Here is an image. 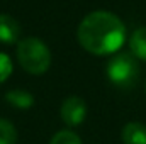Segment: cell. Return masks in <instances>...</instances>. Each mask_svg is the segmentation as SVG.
<instances>
[{"instance_id": "6da1fadb", "label": "cell", "mask_w": 146, "mask_h": 144, "mask_svg": "<svg viewBox=\"0 0 146 144\" xmlns=\"http://www.w3.org/2000/svg\"><path fill=\"white\" fill-rule=\"evenodd\" d=\"M78 42L92 54H112L126 41V27L122 20L106 10L88 14L78 26Z\"/></svg>"}, {"instance_id": "7a4b0ae2", "label": "cell", "mask_w": 146, "mask_h": 144, "mask_svg": "<svg viewBox=\"0 0 146 144\" xmlns=\"http://www.w3.org/2000/svg\"><path fill=\"white\" fill-rule=\"evenodd\" d=\"M17 61L31 75H42L49 70L51 53L37 37H24L17 44Z\"/></svg>"}, {"instance_id": "3957f363", "label": "cell", "mask_w": 146, "mask_h": 144, "mask_svg": "<svg viewBox=\"0 0 146 144\" xmlns=\"http://www.w3.org/2000/svg\"><path fill=\"white\" fill-rule=\"evenodd\" d=\"M106 73L114 87L121 90H129L136 85L139 76L138 58L133 53H119L107 63Z\"/></svg>"}, {"instance_id": "277c9868", "label": "cell", "mask_w": 146, "mask_h": 144, "mask_svg": "<svg viewBox=\"0 0 146 144\" xmlns=\"http://www.w3.org/2000/svg\"><path fill=\"white\" fill-rule=\"evenodd\" d=\"M61 119L63 122H66L68 126H80L83 120H85V115H87V105L83 102V98L80 97H68L63 104H61Z\"/></svg>"}, {"instance_id": "5b68a950", "label": "cell", "mask_w": 146, "mask_h": 144, "mask_svg": "<svg viewBox=\"0 0 146 144\" xmlns=\"http://www.w3.org/2000/svg\"><path fill=\"white\" fill-rule=\"evenodd\" d=\"M21 36V26L19 22L7 14H0V42L12 44L17 42Z\"/></svg>"}, {"instance_id": "8992f818", "label": "cell", "mask_w": 146, "mask_h": 144, "mask_svg": "<svg viewBox=\"0 0 146 144\" xmlns=\"http://www.w3.org/2000/svg\"><path fill=\"white\" fill-rule=\"evenodd\" d=\"M124 144H146V126L139 122H129L122 129Z\"/></svg>"}, {"instance_id": "52a82bcc", "label": "cell", "mask_w": 146, "mask_h": 144, "mask_svg": "<svg viewBox=\"0 0 146 144\" xmlns=\"http://www.w3.org/2000/svg\"><path fill=\"white\" fill-rule=\"evenodd\" d=\"M129 48H131V53L138 59L146 61V27H139L131 34Z\"/></svg>"}, {"instance_id": "ba28073f", "label": "cell", "mask_w": 146, "mask_h": 144, "mask_svg": "<svg viewBox=\"0 0 146 144\" xmlns=\"http://www.w3.org/2000/svg\"><path fill=\"white\" fill-rule=\"evenodd\" d=\"M5 100L12 105V107L17 108H31L34 104V97L26 92V90H21V88H15V90H10L5 93Z\"/></svg>"}, {"instance_id": "9c48e42d", "label": "cell", "mask_w": 146, "mask_h": 144, "mask_svg": "<svg viewBox=\"0 0 146 144\" xmlns=\"http://www.w3.org/2000/svg\"><path fill=\"white\" fill-rule=\"evenodd\" d=\"M17 131L14 124L7 119H0V144H15Z\"/></svg>"}, {"instance_id": "30bf717a", "label": "cell", "mask_w": 146, "mask_h": 144, "mask_svg": "<svg viewBox=\"0 0 146 144\" xmlns=\"http://www.w3.org/2000/svg\"><path fill=\"white\" fill-rule=\"evenodd\" d=\"M49 144H83V143L78 137V134H75L73 131H60L53 136Z\"/></svg>"}, {"instance_id": "8fae6325", "label": "cell", "mask_w": 146, "mask_h": 144, "mask_svg": "<svg viewBox=\"0 0 146 144\" xmlns=\"http://www.w3.org/2000/svg\"><path fill=\"white\" fill-rule=\"evenodd\" d=\"M12 73V61L5 53H0V83H3Z\"/></svg>"}, {"instance_id": "7c38bea8", "label": "cell", "mask_w": 146, "mask_h": 144, "mask_svg": "<svg viewBox=\"0 0 146 144\" xmlns=\"http://www.w3.org/2000/svg\"><path fill=\"white\" fill-rule=\"evenodd\" d=\"M145 88H146V85H145Z\"/></svg>"}]
</instances>
